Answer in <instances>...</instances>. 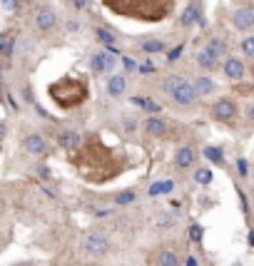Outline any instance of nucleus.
Wrapping results in <instances>:
<instances>
[{
	"mask_svg": "<svg viewBox=\"0 0 254 266\" xmlns=\"http://www.w3.org/2000/svg\"><path fill=\"white\" fill-rule=\"evenodd\" d=\"M82 249H85V254L90 256V259H102V256H107V251H110V239L105 236V234H87L85 236V241H82Z\"/></svg>",
	"mask_w": 254,
	"mask_h": 266,
	"instance_id": "obj_1",
	"label": "nucleus"
},
{
	"mask_svg": "<svg viewBox=\"0 0 254 266\" xmlns=\"http://www.w3.org/2000/svg\"><path fill=\"white\" fill-rule=\"evenodd\" d=\"M212 114H215V119H219V122H229V119H235V114H237L235 100H229V97L217 100L215 107H212Z\"/></svg>",
	"mask_w": 254,
	"mask_h": 266,
	"instance_id": "obj_2",
	"label": "nucleus"
},
{
	"mask_svg": "<svg viewBox=\"0 0 254 266\" xmlns=\"http://www.w3.org/2000/svg\"><path fill=\"white\" fill-rule=\"evenodd\" d=\"M22 147H25V152L33 154V157H42V154L48 152V142H45L42 134H28L22 139Z\"/></svg>",
	"mask_w": 254,
	"mask_h": 266,
	"instance_id": "obj_3",
	"label": "nucleus"
},
{
	"mask_svg": "<svg viewBox=\"0 0 254 266\" xmlns=\"http://www.w3.org/2000/svg\"><path fill=\"white\" fill-rule=\"evenodd\" d=\"M170 97H172V102H175V105H179V107H190V105H195V100H197L187 80H184V82H182V85H179V87H177V90Z\"/></svg>",
	"mask_w": 254,
	"mask_h": 266,
	"instance_id": "obj_4",
	"label": "nucleus"
},
{
	"mask_svg": "<svg viewBox=\"0 0 254 266\" xmlns=\"http://www.w3.org/2000/svg\"><path fill=\"white\" fill-rule=\"evenodd\" d=\"M232 25H235V30H242V33L252 30V25H254V13L249 10V8H242V10H237L235 15H232Z\"/></svg>",
	"mask_w": 254,
	"mask_h": 266,
	"instance_id": "obj_5",
	"label": "nucleus"
},
{
	"mask_svg": "<svg viewBox=\"0 0 254 266\" xmlns=\"http://www.w3.org/2000/svg\"><path fill=\"white\" fill-rule=\"evenodd\" d=\"M90 67L95 72H107V70L115 67V57L110 55V53H95V55L90 57Z\"/></svg>",
	"mask_w": 254,
	"mask_h": 266,
	"instance_id": "obj_6",
	"label": "nucleus"
},
{
	"mask_svg": "<svg viewBox=\"0 0 254 266\" xmlns=\"http://www.w3.org/2000/svg\"><path fill=\"white\" fill-rule=\"evenodd\" d=\"M190 87H192L195 97H207L215 92V80H210V77H195L190 82Z\"/></svg>",
	"mask_w": 254,
	"mask_h": 266,
	"instance_id": "obj_7",
	"label": "nucleus"
},
{
	"mask_svg": "<svg viewBox=\"0 0 254 266\" xmlns=\"http://www.w3.org/2000/svg\"><path fill=\"white\" fill-rule=\"evenodd\" d=\"M222 67H224V75L229 77V80H242L244 72H247V70H244V62L237 60V57H227Z\"/></svg>",
	"mask_w": 254,
	"mask_h": 266,
	"instance_id": "obj_8",
	"label": "nucleus"
},
{
	"mask_svg": "<svg viewBox=\"0 0 254 266\" xmlns=\"http://www.w3.org/2000/svg\"><path fill=\"white\" fill-rule=\"evenodd\" d=\"M195 164V150L192 147H179L175 152V167L177 170H190Z\"/></svg>",
	"mask_w": 254,
	"mask_h": 266,
	"instance_id": "obj_9",
	"label": "nucleus"
},
{
	"mask_svg": "<svg viewBox=\"0 0 254 266\" xmlns=\"http://www.w3.org/2000/svg\"><path fill=\"white\" fill-rule=\"evenodd\" d=\"M58 25V15L53 13V10H38V15H35V28L38 30H53Z\"/></svg>",
	"mask_w": 254,
	"mask_h": 266,
	"instance_id": "obj_10",
	"label": "nucleus"
},
{
	"mask_svg": "<svg viewBox=\"0 0 254 266\" xmlns=\"http://www.w3.org/2000/svg\"><path fill=\"white\" fill-rule=\"evenodd\" d=\"M58 144L62 147V150L73 152V150H78V144H80V134L75 132V130H62V132L58 134Z\"/></svg>",
	"mask_w": 254,
	"mask_h": 266,
	"instance_id": "obj_11",
	"label": "nucleus"
},
{
	"mask_svg": "<svg viewBox=\"0 0 254 266\" xmlns=\"http://www.w3.org/2000/svg\"><path fill=\"white\" fill-rule=\"evenodd\" d=\"M179 264H182V259L172 249H162L155 256V266H179Z\"/></svg>",
	"mask_w": 254,
	"mask_h": 266,
	"instance_id": "obj_12",
	"label": "nucleus"
},
{
	"mask_svg": "<svg viewBox=\"0 0 254 266\" xmlns=\"http://www.w3.org/2000/svg\"><path fill=\"white\" fill-rule=\"evenodd\" d=\"M177 224V216L172 211H155L152 214V227L155 229H170Z\"/></svg>",
	"mask_w": 254,
	"mask_h": 266,
	"instance_id": "obj_13",
	"label": "nucleus"
},
{
	"mask_svg": "<svg viewBox=\"0 0 254 266\" xmlns=\"http://www.w3.org/2000/svg\"><path fill=\"white\" fill-rule=\"evenodd\" d=\"M95 38H98L100 42H102V45H105V47L110 50V53H115V55L120 53L118 40H115V35H112L110 30H105V28H95Z\"/></svg>",
	"mask_w": 254,
	"mask_h": 266,
	"instance_id": "obj_14",
	"label": "nucleus"
},
{
	"mask_svg": "<svg viewBox=\"0 0 254 266\" xmlns=\"http://www.w3.org/2000/svg\"><path fill=\"white\" fill-rule=\"evenodd\" d=\"M145 130L147 134H152V137H162V134H167V122L162 119V117H150L147 122H145Z\"/></svg>",
	"mask_w": 254,
	"mask_h": 266,
	"instance_id": "obj_15",
	"label": "nucleus"
},
{
	"mask_svg": "<svg viewBox=\"0 0 254 266\" xmlns=\"http://www.w3.org/2000/svg\"><path fill=\"white\" fill-rule=\"evenodd\" d=\"M125 87H127V80L122 75H112L110 80H107V92L112 97H120L122 92H125Z\"/></svg>",
	"mask_w": 254,
	"mask_h": 266,
	"instance_id": "obj_16",
	"label": "nucleus"
},
{
	"mask_svg": "<svg viewBox=\"0 0 254 266\" xmlns=\"http://www.w3.org/2000/svg\"><path fill=\"white\" fill-rule=\"evenodd\" d=\"M115 207H127V204H135L137 202V191L135 189H122L115 194Z\"/></svg>",
	"mask_w": 254,
	"mask_h": 266,
	"instance_id": "obj_17",
	"label": "nucleus"
},
{
	"mask_svg": "<svg viewBox=\"0 0 254 266\" xmlns=\"http://www.w3.org/2000/svg\"><path fill=\"white\" fill-rule=\"evenodd\" d=\"M197 20H199V10H197V5H187L184 13H182V18H179V22H182L184 28H190V25H195Z\"/></svg>",
	"mask_w": 254,
	"mask_h": 266,
	"instance_id": "obj_18",
	"label": "nucleus"
},
{
	"mask_svg": "<svg viewBox=\"0 0 254 266\" xmlns=\"http://www.w3.org/2000/svg\"><path fill=\"white\" fill-rule=\"evenodd\" d=\"M175 189V182L172 179H162V182H155L150 187V197H159V194H167V191Z\"/></svg>",
	"mask_w": 254,
	"mask_h": 266,
	"instance_id": "obj_19",
	"label": "nucleus"
},
{
	"mask_svg": "<svg viewBox=\"0 0 254 266\" xmlns=\"http://www.w3.org/2000/svg\"><path fill=\"white\" fill-rule=\"evenodd\" d=\"M217 60L219 57H215L210 50H202L199 55H197V62H199V67H204V70H215L217 67Z\"/></svg>",
	"mask_w": 254,
	"mask_h": 266,
	"instance_id": "obj_20",
	"label": "nucleus"
},
{
	"mask_svg": "<svg viewBox=\"0 0 254 266\" xmlns=\"http://www.w3.org/2000/svg\"><path fill=\"white\" fill-rule=\"evenodd\" d=\"M130 102H135L137 107H145L147 112H159V105H157L155 100H150V97H132Z\"/></svg>",
	"mask_w": 254,
	"mask_h": 266,
	"instance_id": "obj_21",
	"label": "nucleus"
},
{
	"mask_svg": "<svg viewBox=\"0 0 254 266\" xmlns=\"http://www.w3.org/2000/svg\"><path fill=\"white\" fill-rule=\"evenodd\" d=\"M195 182H197V184H202V187H207V184L212 182V172L207 170V167H199V170H195Z\"/></svg>",
	"mask_w": 254,
	"mask_h": 266,
	"instance_id": "obj_22",
	"label": "nucleus"
},
{
	"mask_svg": "<svg viewBox=\"0 0 254 266\" xmlns=\"http://www.w3.org/2000/svg\"><path fill=\"white\" fill-rule=\"evenodd\" d=\"M122 127H125L127 134H132V132H137V127H140V119L132 117V114H125V117H122Z\"/></svg>",
	"mask_w": 254,
	"mask_h": 266,
	"instance_id": "obj_23",
	"label": "nucleus"
},
{
	"mask_svg": "<svg viewBox=\"0 0 254 266\" xmlns=\"http://www.w3.org/2000/svg\"><path fill=\"white\" fill-rule=\"evenodd\" d=\"M182 82H184V77H179V75L167 77V80H165V92H167V95H172V92H175Z\"/></svg>",
	"mask_w": 254,
	"mask_h": 266,
	"instance_id": "obj_24",
	"label": "nucleus"
},
{
	"mask_svg": "<svg viewBox=\"0 0 254 266\" xmlns=\"http://www.w3.org/2000/svg\"><path fill=\"white\" fill-rule=\"evenodd\" d=\"M142 50L145 53H165V42L162 40H147V42H142Z\"/></svg>",
	"mask_w": 254,
	"mask_h": 266,
	"instance_id": "obj_25",
	"label": "nucleus"
},
{
	"mask_svg": "<svg viewBox=\"0 0 254 266\" xmlns=\"http://www.w3.org/2000/svg\"><path fill=\"white\" fill-rule=\"evenodd\" d=\"M13 47H15V40L8 38V35H0V53L3 55H13Z\"/></svg>",
	"mask_w": 254,
	"mask_h": 266,
	"instance_id": "obj_26",
	"label": "nucleus"
},
{
	"mask_svg": "<svg viewBox=\"0 0 254 266\" xmlns=\"http://www.w3.org/2000/svg\"><path fill=\"white\" fill-rule=\"evenodd\" d=\"M204 157H207V159H212V162H217V164H222V162H224V154H222L219 147H207V150H204Z\"/></svg>",
	"mask_w": 254,
	"mask_h": 266,
	"instance_id": "obj_27",
	"label": "nucleus"
},
{
	"mask_svg": "<svg viewBox=\"0 0 254 266\" xmlns=\"http://www.w3.org/2000/svg\"><path fill=\"white\" fill-rule=\"evenodd\" d=\"M207 50H210L215 57H219V55H224V50H227V47H224V42H222V40H212Z\"/></svg>",
	"mask_w": 254,
	"mask_h": 266,
	"instance_id": "obj_28",
	"label": "nucleus"
},
{
	"mask_svg": "<svg viewBox=\"0 0 254 266\" xmlns=\"http://www.w3.org/2000/svg\"><path fill=\"white\" fill-rule=\"evenodd\" d=\"M242 50L247 57H254V38H244L242 40Z\"/></svg>",
	"mask_w": 254,
	"mask_h": 266,
	"instance_id": "obj_29",
	"label": "nucleus"
},
{
	"mask_svg": "<svg viewBox=\"0 0 254 266\" xmlns=\"http://www.w3.org/2000/svg\"><path fill=\"white\" fill-rule=\"evenodd\" d=\"M122 65H125V70H127V72H135L137 67H140L132 57H122Z\"/></svg>",
	"mask_w": 254,
	"mask_h": 266,
	"instance_id": "obj_30",
	"label": "nucleus"
},
{
	"mask_svg": "<svg viewBox=\"0 0 254 266\" xmlns=\"http://www.w3.org/2000/svg\"><path fill=\"white\" fill-rule=\"evenodd\" d=\"M67 30H70V33H78L80 22H78V20H67Z\"/></svg>",
	"mask_w": 254,
	"mask_h": 266,
	"instance_id": "obj_31",
	"label": "nucleus"
},
{
	"mask_svg": "<svg viewBox=\"0 0 254 266\" xmlns=\"http://www.w3.org/2000/svg\"><path fill=\"white\" fill-rule=\"evenodd\" d=\"M179 55H182V45H177L175 50H170V60H172V62H175Z\"/></svg>",
	"mask_w": 254,
	"mask_h": 266,
	"instance_id": "obj_32",
	"label": "nucleus"
},
{
	"mask_svg": "<svg viewBox=\"0 0 254 266\" xmlns=\"http://www.w3.org/2000/svg\"><path fill=\"white\" fill-rule=\"evenodd\" d=\"M184 266H199V259L197 256H187L184 259Z\"/></svg>",
	"mask_w": 254,
	"mask_h": 266,
	"instance_id": "obj_33",
	"label": "nucleus"
},
{
	"mask_svg": "<svg viewBox=\"0 0 254 266\" xmlns=\"http://www.w3.org/2000/svg\"><path fill=\"white\" fill-rule=\"evenodd\" d=\"M137 70H142V72H152V70H155V65H152V62H147V65H142V67H137Z\"/></svg>",
	"mask_w": 254,
	"mask_h": 266,
	"instance_id": "obj_34",
	"label": "nucleus"
},
{
	"mask_svg": "<svg viewBox=\"0 0 254 266\" xmlns=\"http://www.w3.org/2000/svg\"><path fill=\"white\" fill-rule=\"evenodd\" d=\"M70 3H73V5H75V8H80V10H82V8H85V5H87V0H70Z\"/></svg>",
	"mask_w": 254,
	"mask_h": 266,
	"instance_id": "obj_35",
	"label": "nucleus"
},
{
	"mask_svg": "<svg viewBox=\"0 0 254 266\" xmlns=\"http://www.w3.org/2000/svg\"><path fill=\"white\" fill-rule=\"evenodd\" d=\"M239 172L247 174V159H239Z\"/></svg>",
	"mask_w": 254,
	"mask_h": 266,
	"instance_id": "obj_36",
	"label": "nucleus"
},
{
	"mask_svg": "<svg viewBox=\"0 0 254 266\" xmlns=\"http://www.w3.org/2000/svg\"><path fill=\"white\" fill-rule=\"evenodd\" d=\"M190 234H192L195 239H199V234H202V229H199V227H192V231H190Z\"/></svg>",
	"mask_w": 254,
	"mask_h": 266,
	"instance_id": "obj_37",
	"label": "nucleus"
},
{
	"mask_svg": "<svg viewBox=\"0 0 254 266\" xmlns=\"http://www.w3.org/2000/svg\"><path fill=\"white\" fill-rule=\"evenodd\" d=\"M5 10H13V0H5Z\"/></svg>",
	"mask_w": 254,
	"mask_h": 266,
	"instance_id": "obj_38",
	"label": "nucleus"
},
{
	"mask_svg": "<svg viewBox=\"0 0 254 266\" xmlns=\"http://www.w3.org/2000/svg\"><path fill=\"white\" fill-rule=\"evenodd\" d=\"M18 266H38L35 261H25V264H18Z\"/></svg>",
	"mask_w": 254,
	"mask_h": 266,
	"instance_id": "obj_39",
	"label": "nucleus"
},
{
	"mask_svg": "<svg viewBox=\"0 0 254 266\" xmlns=\"http://www.w3.org/2000/svg\"><path fill=\"white\" fill-rule=\"evenodd\" d=\"M0 77H3V67H0Z\"/></svg>",
	"mask_w": 254,
	"mask_h": 266,
	"instance_id": "obj_40",
	"label": "nucleus"
},
{
	"mask_svg": "<svg viewBox=\"0 0 254 266\" xmlns=\"http://www.w3.org/2000/svg\"><path fill=\"white\" fill-rule=\"evenodd\" d=\"M67 3H70V0H67Z\"/></svg>",
	"mask_w": 254,
	"mask_h": 266,
	"instance_id": "obj_41",
	"label": "nucleus"
}]
</instances>
